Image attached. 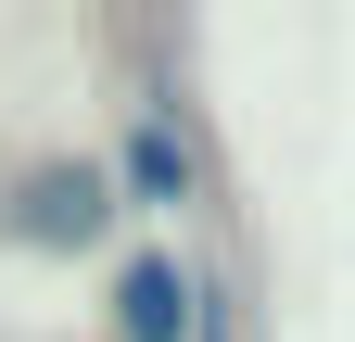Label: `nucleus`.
<instances>
[{"mask_svg":"<svg viewBox=\"0 0 355 342\" xmlns=\"http://www.w3.org/2000/svg\"><path fill=\"white\" fill-rule=\"evenodd\" d=\"M114 203H140V216H191L203 203V152H191V127H178V102H140L127 114V140H114Z\"/></svg>","mask_w":355,"mask_h":342,"instance_id":"f257e3e1","label":"nucleus"},{"mask_svg":"<svg viewBox=\"0 0 355 342\" xmlns=\"http://www.w3.org/2000/svg\"><path fill=\"white\" fill-rule=\"evenodd\" d=\"M0 228L38 241V253H76V241H102V228H114V178H102V165H26Z\"/></svg>","mask_w":355,"mask_h":342,"instance_id":"f03ea898","label":"nucleus"},{"mask_svg":"<svg viewBox=\"0 0 355 342\" xmlns=\"http://www.w3.org/2000/svg\"><path fill=\"white\" fill-rule=\"evenodd\" d=\"M203 330V279L178 267V253H127V279H114V342H191Z\"/></svg>","mask_w":355,"mask_h":342,"instance_id":"7ed1b4c3","label":"nucleus"}]
</instances>
